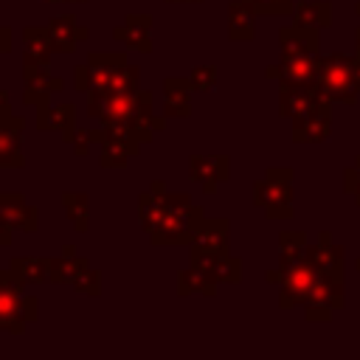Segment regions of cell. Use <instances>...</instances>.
I'll return each mask as SVG.
<instances>
[{
  "instance_id": "24",
  "label": "cell",
  "mask_w": 360,
  "mask_h": 360,
  "mask_svg": "<svg viewBox=\"0 0 360 360\" xmlns=\"http://www.w3.org/2000/svg\"><path fill=\"white\" fill-rule=\"evenodd\" d=\"M292 22L304 28H329L332 25V3L329 0H301L292 8Z\"/></svg>"
},
{
  "instance_id": "7",
  "label": "cell",
  "mask_w": 360,
  "mask_h": 360,
  "mask_svg": "<svg viewBox=\"0 0 360 360\" xmlns=\"http://www.w3.org/2000/svg\"><path fill=\"white\" fill-rule=\"evenodd\" d=\"M127 53L124 51H93L84 65L73 70V87L79 93H110L115 76L124 70Z\"/></svg>"
},
{
  "instance_id": "26",
  "label": "cell",
  "mask_w": 360,
  "mask_h": 360,
  "mask_svg": "<svg viewBox=\"0 0 360 360\" xmlns=\"http://www.w3.org/2000/svg\"><path fill=\"white\" fill-rule=\"evenodd\" d=\"M8 267L25 284H51V259L45 256H14Z\"/></svg>"
},
{
  "instance_id": "27",
  "label": "cell",
  "mask_w": 360,
  "mask_h": 360,
  "mask_svg": "<svg viewBox=\"0 0 360 360\" xmlns=\"http://www.w3.org/2000/svg\"><path fill=\"white\" fill-rule=\"evenodd\" d=\"M65 87V79L48 73V76H39V79H31L25 82V93H22V101L28 107H51V96L59 93Z\"/></svg>"
},
{
  "instance_id": "36",
  "label": "cell",
  "mask_w": 360,
  "mask_h": 360,
  "mask_svg": "<svg viewBox=\"0 0 360 360\" xmlns=\"http://www.w3.org/2000/svg\"><path fill=\"white\" fill-rule=\"evenodd\" d=\"M96 143H101V129H82V127H76V132H73V138H70V149L82 158V155H87L90 152V146H96Z\"/></svg>"
},
{
  "instance_id": "20",
  "label": "cell",
  "mask_w": 360,
  "mask_h": 360,
  "mask_svg": "<svg viewBox=\"0 0 360 360\" xmlns=\"http://www.w3.org/2000/svg\"><path fill=\"white\" fill-rule=\"evenodd\" d=\"M166 183L163 180H152L149 191H141L138 194V219H141V228L149 233L160 225V219L166 217Z\"/></svg>"
},
{
  "instance_id": "22",
  "label": "cell",
  "mask_w": 360,
  "mask_h": 360,
  "mask_svg": "<svg viewBox=\"0 0 360 360\" xmlns=\"http://www.w3.org/2000/svg\"><path fill=\"white\" fill-rule=\"evenodd\" d=\"M307 256H309V262L321 273H338V276H343V248L332 242V233L329 231H318V239H315V245H309Z\"/></svg>"
},
{
  "instance_id": "6",
  "label": "cell",
  "mask_w": 360,
  "mask_h": 360,
  "mask_svg": "<svg viewBox=\"0 0 360 360\" xmlns=\"http://www.w3.org/2000/svg\"><path fill=\"white\" fill-rule=\"evenodd\" d=\"M321 270L309 262V256L290 262V264H278L276 270H267V284H278V307L281 309H292L307 304L315 281H318Z\"/></svg>"
},
{
  "instance_id": "4",
  "label": "cell",
  "mask_w": 360,
  "mask_h": 360,
  "mask_svg": "<svg viewBox=\"0 0 360 360\" xmlns=\"http://www.w3.org/2000/svg\"><path fill=\"white\" fill-rule=\"evenodd\" d=\"M292 180L295 172L290 166H270L264 177L253 183V205L262 208L267 219H292Z\"/></svg>"
},
{
  "instance_id": "34",
  "label": "cell",
  "mask_w": 360,
  "mask_h": 360,
  "mask_svg": "<svg viewBox=\"0 0 360 360\" xmlns=\"http://www.w3.org/2000/svg\"><path fill=\"white\" fill-rule=\"evenodd\" d=\"M138 84H141V68L127 62V65H124V70L115 76V82H112L110 93H135V90H138Z\"/></svg>"
},
{
  "instance_id": "33",
  "label": "cell",
  "mask_w": 360,
  "mask_h": 360,
  "mask_svg": "<svg viewBox=\"0 0 360 360\" xmlns=\"http://www.w3.org/2000/svg\"><path fill=\"white\" fill-rule=\"evenodd\" d=\"M73 287H76L79 292L90 295V298H98V295H101V273H98V270H93L90 264H84V267L76 273Z\"/></svg>"
},
{
  "instance_id": "11",
  "label": "cell",
  "mask_w": 360,
  "mask_h": 360,
  "mask_svg": "<svg viewBox=\"0 0 360 360\" xmlns=\"http://www.w3.org/2000/svg\"><path fill=\"white\" fill-rule=\"evenodd\" d=\"M318 98H323V96L315 82H287V79L278 82V115L281 118L292 121L298 112L309 110Z\"/></svg>"
},
{
  "instance_id": "1",
  "label": "cell",
  "mask_w": 360,
  "mask_h": 360,
  "mask_svg": "<svg viewBox=\"0 0 360 360\" xmlns=\"http://www.w3.org/2000/svg\"><path fill=\"white\" fill-rule=\"evenodd\" d=\"M315 84L323 98L332 104H357L360 98V65L357 56L349 53H326L318 56V76Z\"/></svg>"
},
{
  "instance_id": "40",
  "label": "cell",
  "mask_w": 360,
  "mask_h": 360,
  "mask_svg": "<svg viewBox=\"0 0 360 360\" xmlns=\"http://www.w3.org/2000/svg\"><path fill=\"white\" fill-rule=\"evenodd\" d=\"M354 188H357V163L343 169V191L346 194H354Z\"/></svg>"
},
{
  "instance_id": "51",
  "label": "cell",
  "mask_w": 360,
  "mask_h": 360,
  "mask_svg": "<svg viewBox=\"0 0 360 360\" xmlns=\"http://www.w3.org/2000/svg\"><path fill=\"white\" fill-rule=\"evenodd\" d=\"M0 118H3V115H0Z\"/></svg>"
},
{
  "instance_id": "16",
  "label": "cell",
  "mask_w": 360,
  "mask_h": 360,
  "mask_svg": "<svg viewBox=\"0 0 360 360\" xmlns=\"http://www.w3.org/2000/svg\"><path fill=\"white\" fill-rule=\"evenodd\" d=\"M37 129L39 132H59L65 143H70L76 132V104L62 101L56 107H37Z\"/></svg>"
},
{
  "instance_id": "32",
  "label": "cell",
  "mask_w": 360,
  "mask_h": 360,
  "mask_svg": "<svg viewBox=\"0 0 360 360\" xmlns=\"http://www.w3.org/2000/svg\"><path fill=\"white\" fill-rule=\"evenodd\" d=\"M211 273H214V278L219 284H239L242 281V259L239 256H231V253H219L214 259Z\"/></svg>"
},
{
  "instance_id": "50",
  "label": "cell",
  "mask_w": 360,
  "mask_h": 360,
  "mask_svg": "<svg viewBox=\"0 0 360 360\" xmlns=\"http://www.w3.org/2000/svg\"><path fill=\"white\" fill-rule=\"evenodd\" d=\"M354 11H357V14H360V3H357V6H354Z\"/></svg>"
},
{
  "instance_id": "42",
  "label": "cell",
  "mask_w": 360,
  "mask_h": 360,
  "mask_svg": "<svg viewBox=\"0 0 360 360\" xmlns=\"http://www.w3.org/2000/svg\"><path fill=\"white\" fill-rule=\"evenodd\" d=\"M11 239H14V228H11L8 222H3V219H0V245H3V248H8V245H11Z\"/></svg>"
},
{
  "instance_id": "23",
  "label": "cell",
  "mask_w": 360,
  "mask_h": 360,
  "mask_svg": "<svg viewBox=\"0 0 360 360\" xmlns=\"http://www.w3.org/2000/svg\"><path fill=\"white\" fill-rule=\"evenodd\" d=\"M256 37V8L248 0L228 3V39L231 42H253Z\"/></svg>"
},
{
  "instance_id": "47",
  "label": "cell",
  "mask_w": 360,
  "mask_h": 360,
  "mask_svg": "<svg viewBox=\"0 0 360 360\" xmlns=\"http://www.w3.org/2000/svg\"><path fill=\"white\" fill-rule=\"evenodd\" d=\"M166 3H202V0H166Z\"/></svg>"
},
{
  "instance_id": "39",
  "label": "cell",
  "mask_w": 360,
  "mask_h": 360,
  "mask_svg": "<svg viewBox=\"0 0 360 360\" xmlns=\"http://www.w3.org/2000/svg\"><path fill=\"white\" fill-rule=\"evenodd\" d=\"M304 312H307V321L315 323V321H332V312L329 307H318V304H304Z\"/></svg>"
},
{
  "instance_id": "43",
  "label": "cell",
  "mask_w": 360,
  "mask_h": 360,
  "mask_svg": "<svg viewBox=\"0 0 360 360\" xmlns=\"http://www.w3.org/2000/svg\"><path fill=\"white\" fill-rule=\"evenodd\" d=\"M0 115H11V101H8V93L0 87Z\"/></svg>"
},
{
  "instance_id": "5",
  "label": "cell",
  "mask_w": 360,
  "mask_h": 360,
  "mask_svg": "<svg viewBox=\"0 0 360 360\" xmlns=\"http://www.w3.org/2000/svg\"><path fill=\"white\" fill-rule=\"evenodd\" d=\"M152 112V93L135 90V93H87V115L96 121H129Z\"/></svg>"
},
{
  "instance_id": "25",
  "label": "cell",
  "mask_w": 360,
  "mask_h": 360,
  "mask_svg": "<svg viewBox=\"0 0 360 360\" xmlns=\"http://www.w3.org/2000/svg\"><path fill=\"white\" fill-rule=\"evenodd\" d=\"M217 287H219V281L208 270H200V267H191L188 264L186 270L177 273V295L180 298L194 295V292H200L205 298H214L217 295Z\"/></svg>"
},
{
  "instance_id": "12",
  "label": "cell",
  "mask_w": 360,
  "mask_h": 360,
  "mask_svg": "<svg viewBox=\"0 0 360 360\" xmlns=\"http://www.w3.org/2000/svg\"><path fill=\"white\" fill-rule=\"evenodd\" d=\"M25 135V121L20 115H3L0 118V169H22L25 155L20 152Z\"/></svg>"
},
{
  "instance_id": "15",
  "label": "cell",
  "mask_w": 360,
  "mask_h": 360,
  "mask_svg": "<svg viewBox=\"0 0 360 360\" xmlns=\"http://www.w3.org/2000/svg\"><path fill=\"white\" fill-rule=\"evenodd\" d=\"M45 28H48L53 53H73L76 45L90 37V31L84 25H79L73 14H56L45 22Z\"/></svg>"
},
{
  "instance_id": "18",
  "label": "cell",
  "mask_w": 360,
  "mask_h": 360,
  "mask_svg": "<svg viewBox=\"0 0 360 360\" xmlns=\"http://www.w3.org/2000/svg\"><path fill=\"white\" fill-rule=\"evenodd\" d=\"M228 239H231V222L225 217H202L197 236L188 248L205 250V253H228Z\"/></svg>"
},
{
  "instance_id": "29",
  "label": "cell",
  "mask_w": 360,
  "mask_h": 360,
  "mask_svg": "<svg viewBox=\"0 0 360 360\" xmlns=\"http://www.w3.org/2000/svg\"><path fill=\"white\" fill-rule=\"evenodd\" d=\"M62 208L68 214V219L73 222L76 233H87L90 225V197L84 191H65L62 194Z\"/></svg>"
},
{
  "instance_id": "3",
  "label": "cell",
  "mask_w": 360,
  "mask_h": 360,
  "mask_svg": "<svg viewBox=\"0 0 360 360\" xmlns=\"http://www.w3.org/2000/svg\"><path fill=\"white\" fill-rule=\"evenodd\" d=\"M25 281L14 276L11 267L0 270V332L22 335L28 323L39 318L37 295H25Z\"/></svg>"
},
{
  "instance_id": "21",
  "label": "cell",
  "mask_w": 360,
  "mask_h": 360,
  "mask_svg": "<svg viewBox=\"0 0 360 360\" xmlns=\"http://www.w3.org/2000/svg\"><path fill=\"white\" fill-rule=\"evenodd\" d=\"M318 56L278 59V65H267L264 76L276 79V82H281V79H287V82H315V76H318Z\"/></svg>"
},
{
  "instance_id": "2",
  "label": "cell",
  "mask_w": 360,
  "mask_h": 360,
  "mask_svg": "<svg viewBox=\"0 0 360 360\" xmlns=\"http://www.w3.org/2000/svg\"><path fill=\"white\" fill-rule=\"evenodd\" d=\"M166 217L160 219V225L155 231H149V242L163 248V245H191L197 236V228L202 222V208L191 202V194L180 191L172 194L166 191Z\"/></svg>"
},
{
  "instance_id": "38",
  "label": "cell",
  "mask_w": 360,
  "mask_h": 360,
  "mask_svg": "<svg viewBox=\"0 0 360 360\" xmlns=\"http://www.w3.org/2000/svg\"><path fill=\"white\" fill-rule=\"evenodd\" d=\"M51 73V59H39V62H22V79L31 82V79H39V76H48Z\"/></svg>"
},
{
  "instance_id": "9",
  "label": "cell",
  "mask_w": 360,
  "mask_h": 360,
  "mask_svg": "<svg viewBox=\"0 0 360 360\" xmlns=\"http://www.w3.org/2000/svg\"><path fill=\"white\" fill-rule=\"evenodd\" d=\"M332 132V101L318 98L309 110L292 118V141L295 143H321Z\"/></svg>"
},
{
  "instance_id": "41",
  "label": "cell",
  "mask_w": 360,
  "mask_h": 360,
  "mask_svg": "<svg viewBox=\"0 0 360 360\" xmlns=\"http://www.w3.org/2000/svg\"><path fill=\"white\" fill-rule=\"evenodd\" d=\"M11 51V28L8 25H0V56Z\"/></svg>"
},
{
  "instance_id": "14",
  "label": "cell",
  "mask_w": 360,
  "mask_h": 360,
  "mask_svg": "<svg viewBox=\"0 0 360 360\" xmlns=\"http://www.w3.org/2000/svg\"><path fill=\"white\" fill-rule=\"evenodd\" d=\"M152 22H155V17L146 14V11H141V14H127L124 22L112 28V39H118V42L127 45L129 51L152 53V39H149Z\"/></svg>"
},
{
  "instance_id": "31",
  "label": "cell",
  "mask_w": 360,
  "mask_h": 360,
  "mask_svg": "<svg viewBox=\"0 0 360 360\" xmlns=\"http://www.w3.org/2000/svg\"><path fill=\"white\" fill-rule=\"evenodd\" d=\"M84 264H90V262L84 256H79V253H73V256H68V253L53 256L51 259V284H73L76 273Z\"/></svg>"
},
{
  "instance_id": "46",
  "label": "cell",
  "mask_w": 360,
  "mask_h": 360,
  "mask_svg": "<svg viewBox=\"0 0 360 360\" xmlns=\"http://www.w3.org/2000/svg\"><path fill=\"white\" fill-rule=\"evenodd\" d=\"M62 253H68V256H73V253H76V245H70V242H68V245H62Z\"/></svg>"
},
{
  "instance_id": "35",
  "label": "cell",
  "mask_w": 360,
  "mask_h": 360,
  "mask_svg": "<svg viewBox=\"0 0 360 360\" xmlns=\"http://www.w3.org/2000/svg\"><path fill=\"white\" fill-rule=\"evenodd\" d=\"M188 82L200 93L214 90V84H217V65H194L191 73H188Z\"/></svg>"
},
{
  "instance_id": "48",
  "label": "cell",
  "mask_w": 360,
  "mask_h": 360,
  "mask_svg": "<svg viewBox=\"0 0 360 360\" xmlns=\"http://www.w3.org/2000/svg\"><path fill=\"white\" fill-rule=\"evenodd\" d=\"M42 3H73V0H42Z\"/></svg>"
},
{
  "instance_id": "28",
  "label": "cell",
  "mask_w": 360,
  "mask_h": 360,
  "mask_svg": "<svg viewBox=\"0 0 360 360\" xmlns=\"http://www.w3.org/2000/svg\"><path fill=\"white\" fill-rule=\"evenodd\" d=\"M53 48H51V37L48 28L42 25H28L22 28V62H39V59H51Z\"/></svg>"
},
{
  "instance_id": "10",
  "label": "cell",
  "mask_w": 360,
  "mask_h": 360,
  "mask_svg": "<svg viewBox=\"0 0 360 360\" xmlns=\"http://www.w3.org/2000/svg\"><path fill=\"white\" fill-rule=\"evenodd\" d=\"M188 174L194 183L202 186L205 194H217L219 183H225L231 174V158L228 155H191Z\"/></svg>"
},
{
  "instance_id": "8",
  "label": "cell",
  "mask_w": 360,
  "mask_h": 360,
  "mask_svg": "<svg viewBox=\"0 0 360 360\" xmlns=\"http://www.w3.org/2000/svg\"><path fill=\"white\" fill-rule=\"evenodd\" d=\"M141 138L135 135V127L129 121H104L101 124V169H127L129 158L138 155Z\"/></svg>"
},
{
  "instance_id": "37",
  "label": "cell",
  "mask_w": 360,
  "mask_h": 360,
  "mask_svg": "<svg viewBox=\"0 0 360 360\" xmlns=\"http://www.w3.org/2000/svg\"><path fill=\"white\" fill-rule=\"evenodd\" d=\"M253 8H256V14H292V8H295V3L292 0H248Z\"/></svg>"
},
{
  "instance_id": "30",
  "label": "cell",
  "mask_w": 360,
  "mask_h": 360,
  "mask_svg": "<svg viewBox=\"0 0 360 360\" xmlns=\"http://www.w3.org/2000/svg\"><path fill=\"white\" fill-rule=\"evenodd\" d=\"M309 250V239L304 231H281L278 233V264H290L304 259Z\"/></svg>"
},
{
  "instance_id": "17",
  "label": "cell",
  "mask_w": 360,
  "mask_h": 360,
  "mask_svg": "<svg viewBox=\"0 0 360 360\" xmlns=\"http://www.w3.org/2000/svg\"><path fill=\"white\" fill-rule=\"evenodd\" d=\"M278 45H281V59L318 56V31L290 22V25H284L278 31Z\"/></svg>"
},
{
  "instance_id": "49",
  "label": "cell",
  "mask_w": 360,
  "mask_h": 360,
  "mask_svg": "<svg viewBox=\"0 0 360 360\" xmlns=\"http://www.w3.org/2000/svg\"><path fill=\"white\" fill-rule=\"evenodd\" d=\"M354 267H357V270H360V256H357V259H354Z\"/></svg>"
},
{
  "instance_id": "44",
  "label": "cell",
  "mask_w": 360,
  "mask_h": 360,
  "mask_svg": "<svg viewBox=\"0 0 360 360\" xmlns=\"http://www.w3.org/2000/svg\"><path fill=\"white\" fill-rule=\"evenodd\" d=\"M354 163H357V188H354V194H352V197H354V202L360 205V155H357V160H354Z\"/></svg>"
},
{
  "instance_id": "19",
  "label": "cell",
  "mask_w": 360,
  "mask_h": 360,
  "mask_svg": "<svg viewBox=\"0 0 360 360\" xmlns=\"http://www.w3.org/2000/svg\"><path fill=\"white\" fill-rule=\"evenodd\" d=\"M191 82L188 76H166L163 79V115L166 118H188L191 115Z\"/></svg>"
},
{
  "instance_id": "13",
  "label": "cell",
  "mask_w": 360,
  "mask_h": 360,
  "mask_svg": "<svg viewBox=\"0 0 360 360\" xmlns=\"http://www.w3.org/2000/svg\"><path fill=\"white\" fill-rule=\"evenodd\" d=\"M0 219L8 222L11 228L25 231V233L39 231V208L14 191H0Z\"/></svg>"
},
{
  "instance_id": "45",
  "label": "cell",
  "mask_w": 360,
  "mask_h": 360,
  "mask_svg": "<svg viewBox=\"0 0 360 360\" xmlns=\"http://www.w3.org/2000/svg\"><path fill=\"white\" fill-rule=\"evenodd\" d=\"M354 45H357V48H354V56L360 59V25H357V31H354Z\"/></svg>"
}]
</instances>
